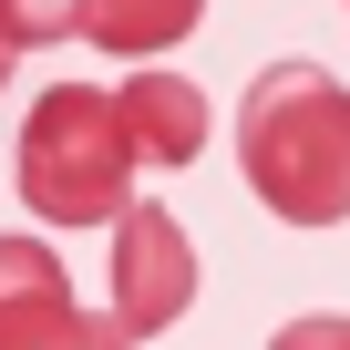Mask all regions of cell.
Returning a JSON list of instances; mask_svg holds the SVG:
<instances>
[{
	"mask_svg": "<svg viewBox=\"0 0 350 350\" xmlns=\"http://www.w3.org/2000/svg\"><path fill=\"white\" fill-rule=\"evenodd\" d=\"M268 350H350V319H288Z\"/></svg>",
	"mask_w": 350,
	"mask_h": 350,
	"instance_id": "obj_8",
	"label": "cell"
},
{
	"mask_svg": "<svg viewBox=\"0 0 350 350\" xmlns=\"http://www.w3.org/2000/svg\"><path fill=\"white\" fill-rule=\"evenodd\" d=\"M206 21V0H83V42L124 52V62H154L165 42H186Z\"/></svg>",
	"mask_w": 350,
	"mask_h": 350,
	"instance_id": "obj_6",
	"label": "cell"
},
{
	"mask_svg": "<svg viewBox=\"0 0 350 350\" xmlns=\"http://www.w3.org/2000/svg\"><path fill=\"white\" fill-rule=\"evenodd\" d=\"M21 196H31V217H52V227H113V217L134 206V144H124L113 93L52 83V93L21 113Z\"/></svg>",
	"mask_w": 350,
	"mask_h": 350,
	"instance_id": "obj_2",
	"label": "cell"
},
{
	"mask_svg": "<svg viewBox=\"0 0 350 350\" xmlns=\"http://www.w3.org/2000/svg\"><path fill=\"white\" fill-rule=\"evenodd\" d=\"M113 113H124V144H134V165H196L206 154V93L186 83V72H134L124 93H113Z\"/></svg>",
	"mask_w": 350,
	"mask_h": 350,
	"instance_id": "obj_5",
	"label": "cell"
},
{
	"mask_svg": "<svg viewBox=\"0 0 350 350\" xmlns=\"http://www.w3.org/2000/svg\"><path fill=\"white\" fill-rule=\"evenodd\" d=\"M11 62H21V52H11V31H0V83H11Z\"/></svg>",
	"mask_w": 350,
	"mask_h": 350,
	"instance_id": "obj_9",
	"label": "cell"
},
{
	"mask_svg": "<svg viewBox=\"0 0 350 350\" xmlns=\"http://www.w3.org/2000/svg\"><path fill=\"white\" fill-rule=\"evenodd\" d=\"M0 350H134V340L72 299L42 237H0Z\"/></svg>",
	"mask_w": 350,
	"mask_h": 350,
	"instance_id": "obj_3",
	"label": "cell"
},
{
	"mask_svg": "<svg viewBox=\"0 0 350 350\" xmlns=\"http://www.w3.org/2000/svg\"><path fill=\"white\" fill-rule=\"evenodd\" d=\"M186 299H196V247H186V227H175L165 206H124V217H113V329H124V340H154V329L186 319Z\"/></svg>",
	"mask_w": 350,
	"mask_h": 350,
	"instance_id": "obj_4",
	"label": "cell"
},
{
	"mask_svg": "<svg viewBox=\"0 0 350 350\" xmlns=\"http://www.w3.org/2000/svg\"><path fill=\"white\" fill-rule=\"evenodd\" d=\"M237 165L268 217L340 227L350 217V93L319 62H268L237 103Z\"/></svg>",
	"mask_w": 350,
	"mask_h": 350,
	"instance_id": "obj_1",
	"label": "cell"
},
{
	"mask_svg": "<svg viewBox=\"0 0 350 350\" xmlns=\"http://www.w3.org/2000/svg\"><path fill=\"white\" fill-rule=\"evenodd\" d=\"M0 31H11V52L72 42V31H83V0H0Z\"/></svg>",
	"mask_w": 350,
	"mask_h": 350,
	"instance_id": "obj_7",
	"label": "cell"
}]
</instances>
